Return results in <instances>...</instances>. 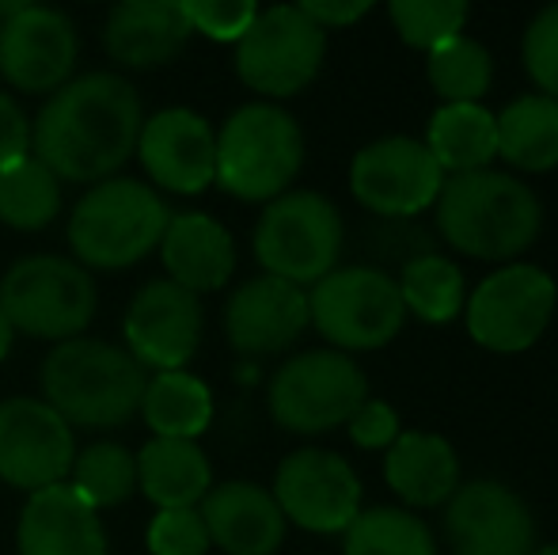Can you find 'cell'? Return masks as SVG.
<instances>
[{
	"label": "cell",
	"instance_id": "cell-1",
	"mask_svg": "<svg viewBox=\"0 0 558 555\" xmlns=\"http://www.w3.org/2000/svg\"><path fill=\"white\" fill-rule=\"evenodd\" d=\"M141 126L145 114L133 84L118 73H88L46 99L31 145L65 183H107L137 153Z\"/></svg>",
	"mask_w": 558,
	"mask_h": 555
},
{
	"label": "cell",
	"instance_id": "cell-2",
	"mask_svg": "<svg viewBox=\"0 0 558 555\" xmlns=\"http://www.w3.org/2000/svg\"><path fill=\"white\" fill-rule=\"evenodd\" d=\"M437 229L471 260H513L539 237V198L506 171H468L445 179L437 194Z\"/></svg>",
	"mask_w": 558,
	"mask_h": 555
},
{
	"label": "cell",
	"instance_id": "cell-3",
	"mask_svg": "<svg viewBox=\"0 0 558 555\" xmlns=\"http://www.w3.org/2000/svg\"><path fill=\"white\" fill-rule=\"evenodd\" d=\"M148 373L125 347L104 339H69L43 362V396L69 426L114 430L141 411Z\"/></svg>",
	"mask_w": 558,
	"mask_h": 555
},
{
	"label": "cell",
	"instance_id": "cell-4",
	"mask_svg": "<svg viewBox=\"0 0 558 555\" xmlns=\"http://www.w3.org/2000/svg\"><path fill=\"white\" fill-rule=\"evenodd\" d=\"M171 221L168 202L141 179L96 183L69 217V244L84 270H122L156 252Z\"/></svg>",
	"mask_w": 558,
	"mask_h": 555
},
{
	"label": "cell",
	"instance_id": "cell-5",
	"mask_svg": "<svg viewBox=\"0 0 558 555\" xmlns=\"http://www.w3.org/2000/svg\"><path fill=\"white\" fill-rule=\"evenodd\" d=\"M301 164V126L274 104L240 107L217 134V183L243 202L281 198Z\"/></svg>",
	"mask_w": 558,
	"mask_h": 555
},
{
	"label": "cell",
	"instance_id": "cell-6",
	"mask_svg": "<svg viewBox=\"0 0 558 555\" xmlns=\"http://www.w3.org/2000/svg\"><path fill=\"white\" fill-rule=\"evenodd\" d=\"M96 278L65 255H31L0 281V312L12 331L31 339H81L84 327L96 319Z\"/></svg>",
	"mask_w": 558,
	"mask_h": 555
},
{
	"label": "cell",
	"instance_id": "cell-7",
	"mask_svg": "<svg viewBox=\"0 0 558 555\" xmlns=\"http://www.w3.org/2000/svg\"><path fill=\"white\" fill-rule=\"evenodd\" d=\"M255 255L266 275L316 286L342 255V217L324 194L289 191L266 206L255 229Z\"/></svg>",
	"mask_w": 558,
	"mask_h": 555
},
{
	"label": "cell",
	"instance_id": "cell-8",
	"mask_svg": "<svg viewBox=\"0 0 558 555\" xmlns=\"http://www.w3.org/2000/svg\"><path fill=\"white\" fill-rule=\"evenodd\" d=\"M327 53V31L316 27L296 4H278L255 15L235 43V73L247 88L286 99L316 81Z\"/></svg>",
	"mask_w": 558,
	"mask_h": 555
},
{
	"label": "cell",
	"instance_id": "cell-9",
	"mask_svg": "<svg viewBox=\"0 0 558 555\" xmlns=\"http://www.w3.org/2000/svg\"><path fill=\"white\" fill-rule=\"evenodd\" d=\"M308 319L342 350L388 347L407 319L396 278L376 267L331 270L308 293Z\"/></svg>",
	"mask_w": 558,
	"mask_h": 555
},
{
	"label": "cell",
	"instance_id": "cell-10",
	"mask_svg": "<svg viewBox=\"0 0 558 555\" xmlns=\"http://www.w3.org/2000/svg\"><path fill=\"white\" fill-rule=\"evenodd\" d=\"M365 400V373L338 350H308L281 365L270 381V415L293 434H324L345 426Z\"/></svg>",
	"mask_w": 558,
	"mask_h": 555
},
{
	"label": "cell",
	"instance_id": "cell-11",
	"mask_svg": "<svg viewBox=\"0 0 558 555\" xmlns=\"http://www.w3.org/2000/svg\"><path fill=\"white\" fill-rule=\"evenodd\" d=\"M463 309H468V331L478 347L517 354L529 350L551 324L555 281L547 270L517 263L486 278Z\"/></svg>",
	"mask_w": 558,
	"mask_h": 555
},
{
	"label": "cell",
	"instance_id": "cell-12",
	"mask_svg": "<svg viewBox=\"0 0 558 555\" xmlns=\"http://www.w3.org/2000/svg\"><path fill=\"white\" fill-rule=\"evenodd\" d=\"M76 460L69 422L46 400L15 396L0 403V480L27 495L65 483Z\"/></svg>",
	"mask_w": 558,
	"mask_h": 555
},
{
	"label": "cell",
	"instance_id": "cell-13",
	"mask_svg": "<svg viewBox=\"0 0 558 555\" xmlns=\"http://www.w3.org/2000/svg\"><path fill=\"white\" fill-rule=\"evenodd\" d=\"M274 503L308 533H345L361 514V480L338 453L301 449L274 475Z\"/></svg>",
	"mask_w": 558,
	"mask_h": 555
},
{
	"label": "cell",
	"instance_id": "cell-14",
	"mask_svg": "<svg viewBox=\"0 0 558 555\" xmlns=\"http://www.w3.org/2000/svg\"><path fill=\"white\" fill-rule=\"evenodd\" d=\"M350 186L357 202L384 217H414L437 202L445 171L414 137H384L353 156Z\"/></svg>",
	"mask_w": 558,
	"mask_h": 555
},
{
	"label": "cell",
	"instance_id": "cell-15",
	"mask_svg": "<svg viewBox=\"0 0 558 555\" xmlns=\"http://www.w3.org/2000/svg\"><path fill=\"white\" fill-rule=\"evenodd\" d=\"M202 301L198 293L156 278L137 289L125 312V350L141 370L175 373L198 354Z\"/></svg>",
	"mask_w": 558,
	"mask_h": 555
},
{
	"label": "cell",
	"instance_id": "cell-16",
	"mask_svg": "<svg viewBox=\"0 0 558 555\" xmlns=\"http://www.w3.org/2000/svg\"><path fill=\"white\" fill-rule=\"evenodd\" d=\"M76 65L73 20L58 8L23 4L12 20L0 23V76L12 88L43 96L69 84Z\"/></svg>",
	"mask_w": 558,
	"mask_h": 555
},
{
	"label": "cell",
	"instance_id": "cell-17",
	"mask_svg": "<svg viewBox=\"0 0 558 555\" xmlns=\"http://www.w3.org/2000/svg\"><path fill=\"white\" fill-rule=\"evenodd\" d=\"M445 533L456 555H532L536 521L506 483L475 480L448 498Z\"/></svg>",
	"mask_w": 558,
	"mask_h": 555
},
{
	"label": "cell",
	"instance_id": "cell-18",
	"mask_svg": "<svg viewBox=\"0 0 558 555\" xmlns=\"http://www.w3.org/2000/svg\"><path fill=\"white\" fill-rule=\"evenodd\" d=\"M137 156L148 179L163 191L198 194L217 179V134L198 111L168 107L145 119Z\"/></svg>",
	"mask_w": 558,
	"mask_h": 555
},
{
	"label": "cell",
	"instance_id": "cell-19",
	"mask_svg": "<svg viewBox=\"0 0 558 555\" xmlns=\"http://www.w3.org/2000/svg\"><path fill=\"white\" fill-rule=\"evenodd\" d=\"M308 293L293 281L258 275L225 304V335L240 354L266 358L293 347L308 327Z\"/></svg>",
	"mask_w": 558,
	"mask_h": 555
},
{
	"label": "cell",
	"instance_id": "cell-20",
	"mask_svg": "<svg viewBox=\"0 0 558 555\" xmlns=\"http://www.w3.org/2000/svg\"><path fill=\"white\" fill-rule=\"evenodd\" d=\"M198 514L206 521L209 544L228 555H274L286 541V514L258 483L232 480L209 487Z\"/></svg>",
	"mask_w": 558,
	"mask_h": 555
},
{
	"label": "cell",
	"instance_id": "cell-21",
	"mask_svg": "<svg viewBox=\"0 0 558 555\" xmlns=\"http://www.w3.org/2000/svg\"><path fill=\"white\" fill-rule=\"evenodd\" d=\"M20 555H107L99 514L69 483L35 491L15 529Z\"/></svg>",
	"mask_w": 558,
	"mask_h": 555
},
{
	"label": "cell",
	"instance_id": "cell-22",
	"mask_svg": "<svg viewBox=\"0 0 558 555\" xmlns=\"http://www.w3.org/2000/svg\"><path fill=\"white\" fill-rule=\"evenodd\" d=\"M191 35L183 0H125L107 15L104 46L118 65L153 69L179 58Z\"/></svg>",
	"mask_w": 558,
	"mask_h": 555
},
{
	"label": "cell",
	"instance_id": "cell-23",
	"mask_svg": "<svg viewBox=\"0 0 558 555\" xmlns=\"http://www.w3.org/2000/svg\"><path fill=\"white\" fill-rule=\"evenodd\" d=\"M160 260L175 286L191 293L221 289L235 270V244L209 214H171L160 240Z\"/></svg>",
	"mask_w": 558,
	"mask_h": 555
},
{
	"label": "cell",
	"instance_id": "cell-24",
	"mask_svg": "<svg viewBox=\"0 0 558 555\" xmlns=\"http://www.w3.org/2000/svg\"><path fill=\"white\" fill-rule=\"evenodd\" d=\"M388 487L411 506H441L460 487L456 449L437 434H399L384 457Z\"/></svg>",
	"mask_w": 558,
	"mask_h": 555
},
{
	"label": "cell",
	"instance_id": "cell-25",
	"mask_svg": "<svg viewBox=\"0 0 558 555\" xmlns=\"http://www.w3.org/2000/svg\"><path fill=\"white\" fill-rule=\"evenodd\" d=\"M137 487L160 510H194L214 487V472L194 442L153 437L137 457Z\"/></svg>",
	"mask_w": 558,
	"mask_h": 555
},
{
	"label": "cell",
	"instance_id": "cell-26",
	"mask_svg": "<svg viewBox=\"0 0 558 555\" xmlns=\"http://www.w3.org/2000/svg\"><path fill=\"white\" fill-rule=\"evenodd\" d=\"M426 148L441 171H483L498 156V122L478 104H445L429 122Z\"/></svg>",
	"mask_w": 558,
	"mask_h": 555
},
{
	"label": "cell",
	"instance_id": "cell-27",
	"mask_svg": "<svg viewBox=\"0 0 558 555\" xmlns=\"http://www.w3.org/2000/svg\"><path fill=\"white\" fill-rule=\"evenodd\" d=\"M494 122H498V156H506L513 168H558V99L521 96Z\"/></svg>",
	"mask_w": 558,
	"mask_h": 555
},
{
	"label": "cell",
	"instance_id": "cell-28",
	"mask_svg": "<svg viewBox=\"0 0 558 555\" xmlns=\"http://www.w3.org/2000/svg\"><path fill=\"white\" fill-rule=\"evenodd\" d=\"M141 415L156 437L194 442L214 419V396L186 370L156 373V377H148L145 396H141Z\"/></svg>",
	"mask_w": 558,
	"mask_h": 555
},
{
	"label": "cell",
	"instance_id": "cell-29",
	"mask_svg": "<svg viewBox=\"0 0 558 555\" xmlns=\"http://www.w3.org/2000/svg\"><path fill=\"white\" fill-rule=\"evenodd\" d=\"M61 214V179L35 153L0 168V221L20 232L46 229Z\"/></svg>",
	"mask_w": 558,
	"mask_h": 555
},
{
	"label": "cell",
	"instance_id": "cell-30",
	"mask_svg": "<svg viewBox=\"0 0 558 555\" xmlns=\"http://www.w3.org/2000/svg\"><path fill=\"white\" fill-rule=\"evenodd\" d=\"M342 555H437V544L422 518L380 506L353 518V526L345 529Z\"/></svg>",
	"mask_w": 558,
	"mask_h": 555
},
{
	"label": "cell",
	"instance_id": "cell-31",
	"mask_svg": "<svg viewBox=\"0 0 558 555\" xmlns=\"http://www.w3.org/2000/svg\"><path fill=\"white\" fill-rule=\"evenodd\" d=\"M403 309L422 316L426 324H445L468 304L463 293V275L445 255H418L403 267V278L396 281Z\"/></svg>",
	"mask_w": 558,
	"mask_h": 555
},
{
	"label": "cell",
	"instance_id": "cell-32",
	"mask_svg": "<svg viewBox=\"0 0 558 555\" xmlns=\"http://www.w3.org/2000/svg\"><path fill=\"white\" fill-rule=\"evenodd\" d=\"M73 483L69 487L92 506V510H107L133 495L137 487V457L125 445L96 442L73 460Z\"/></svg>",
	"mask_w": 558,
	"mask_h": 555
},
{
	"label": "cell",
	"instance_id": "cell-33",
	"mask_svg": "<svg viewBox=\"0 0 558 555\" xmlns=\"http://www.w3.org/2000/svg\"><path fill=\"white\" fill-rule=\"evenodd\" d=\"M494 76V61L475 38H452L429 53V84L445 104H475L486 96Z\"/></svg>",
	"mask_w": 558,
	"mask_h": 555
},
{
	"label": "cell",
	"instance_id": "cell-34",
	"mask_svg": "<svg viewBox=\"0 0 558 555\" xmlns=\"http://www.w3.org/2000/svg\"><path fill=\"white\" fill-rule=\"evenodd\" d=\"M399 38L414 50H429L460 38L468 23V4L463 0H396L388 8Z\"/></svg>",
	"mask_w": 558,
	"mask_h": 555
},
{
	"label": "cell",
	"instance_id": "cell-35",
	"mask_svg": "<svg viewBox=\"0 0 558 555\" xmlns=\"http://www.w3.org/2000/svg\"><path fill=\"white\" fill-rule=\"evenodd\" d=\"M524 69L539 84V96L558 99V4L544 8L524 31Z\"/></svg>",
	"mask_w": 558,
	"mask_h": 555
},
{
	"label": "cell",
	"instance_id": "cell-36",
	"mask_svg": "<svg viewBox=\"0 0 558 555\" xmlns=\"http://www.w3.org/2000/svg\"><path fill=\"white\" fill-rule=\"evenodd\" d=\"M153 555H206L209 533L198 510H160L148 526Z\"/></svg>",
	"mask_w": 558,
	"mask_h": 555
},
{
	"label": "cell",
	"instance_id": "cell-37",
	"mask_svg": "<svg viewBox=\"0 0 558 555\" xmlns=\"http://www.w3.org/2000/svg\"><path fill=\"white\" fill-rule=\"evenodd\" d=\"M191 31L217 38V43H240L255 23L258 8L251 0H183Z\"/></svg>",
	"mask_w": 558,
	"mask_h": 555
},
{
	"label": "cell",
	"instance_id": "cell-38",
	"mask_svg": "<svg viewBox=\"0 0 558 555\" xmlns=\"http://www.w3.org/2000/svg\"><path fill=\"white\" fill-rule=\"evenodd\" d=\"M345 426H350V437L361 449H384L399 437V415L380 400H365Z\"/></svg>",
	"mask_w": 558,
	"mask_h": 555
},
{
	"label": "cell",
	"instance_id": "cell-39",
	"mask_svg": "<svg viewBox=\"0 0 558 555\" xmlns=\"http://www.w3.org/2000/svg\"><path fill=\"white\" fill-rule=\"evenodd\" d=\"M31 153V122L8 92H0V168Z\"/></svg>",
	"mask_w": 558,
	"mask_h": 555
},
{
	"label": "cell",
	"instance_id": "cell-40",
	"mask_svg": "<svg viewBox=\"0 0 558 555\" xmlns=\"http://www.w3.org/2000/svg\"><path fill=\"white\" fill-rule=\"evenodd\" d=\"M304 15H308L316 27H345V23H357L361 15H368V0H345V4H335V0H308V4H296Z\"/></svg>",
	"mask_w": 558,
	"mask_h": 555
},
{
	"label": "cell",
	"instance_id": "cell-41",
	"mask_svg": "<svg viewBox=\"0 0 558 555\" xmlns=\"http://www.w3.org/2000/svg\"><path fill=\"white\" fill-rule=\"evenodd\" d=\"M12 324H8V319H4V312H0V362H4V354H8V350H12Z\"/></svg>",
	"mask_w": 558,
	"mask_h": 555
},
{
	"label": "cell",
	"instance_id": "cell-42",
	"mask_svg": "<svg viewBox=\"0 0 558 555\" xmlns=\"http://www.w3.org/2000/svg\"><path fill=\"white\" fill-rule=\"evenodd\" d=\"M20 8H23V0H0V23L12 20V15L20 12Z\"/></svg>",
	"mask_w": 558,
	"mask_h": 555
},
{
	"label": "cell",
	"instance_id": "cell-43",
	"mask_svg": "<svg viewBox=\"0 0 558 555\" xmlns=\"http://www.w3.org/2000/svg\"><path fill=\"white\" fill-rule=\"evenodd\" d=\"M532 555H558V544H551V548H539V552H532Z\"/></svg>",
	"mask_w": 558,
	"mask_h": 555
}]
</instances>
